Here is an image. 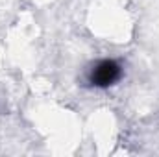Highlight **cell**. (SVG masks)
<instances>
[{"label": "cell", "instance_id": "cell-1", "mask_svg": "<svg viewBox=\"0 0 159 157\" xmlns=\"http://www.w3.org/2000/svg\"><path fill=\"white\" fill-rule=\"evenodd\" d=\"M122 78V65L115 59H100L96 61L87 74V81L91 87L96 89H107L113 87Z\"/></svg>", "mask_w": 159, "mask_h": 157}]
</instances>
